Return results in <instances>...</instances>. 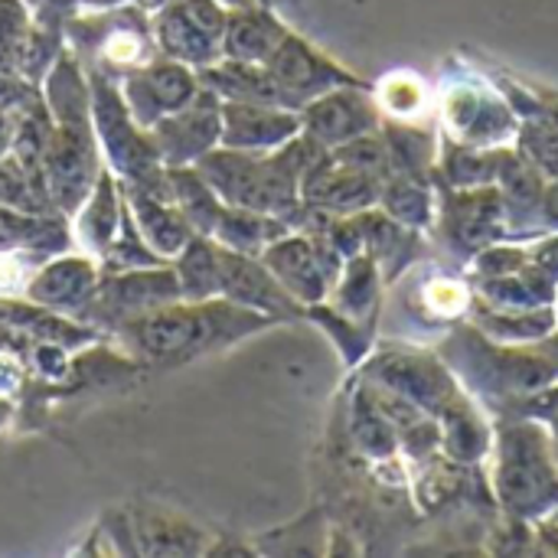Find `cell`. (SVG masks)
Listing matches in <instances>:
<instances>
[{
  "instance_id": "1",
  "label": "cell",
  "mask_w": 558,
  "mask_h": 558,
  "mask_svg": "<svg viewBox=\"0 0 558 558\" xmlns=\"http://www.w3.org/2000/svg\"><path fill=\"white\" fill-rule=\"evenodd\" d=\"M268 324L271 317L258 311H248L226 298H209V301H173L167 307L124 320L114 330L134 360L170 366L222 350Z\"/></svg>"
},
{
  "instance_id": "2",
  "label": "cell",
  "mask_w": 558,
  "mask_h": 558,
  "mask_svg": "<svg viewBox=\"0 0 558 558\" xmlns=\"http://www.w3.org/2000/svg\"><path fill=\"white\" fill-rule=\"evenodd\" d=\"M487 490L504 517L536 523L558 513V458L549 428L530 415L494 418Z\"/></svg>"
},
{
  "instance_id": "3",
  "label": "cell",
  "mask_w": 558,
  "mask_h": 558,
  "mask_svg": "<svg viewBox=\"0 0 558 558\" xmlns=\"http://www.w3.org/2000/svg\"><path fill=\"white\" fill-rule=\"evenodd\" d=\"M78 85L75 75H59L52 88V111H56V128L46 134L43 147V183L46 196L56 209L65 216H75L85 196L92 193L98 180V157L88 131V105L78 101Z\"/></svg>"
},
{
  "instance_id": "4",
  "label": "cell",
  "mask_w": 558,
  "mask_h": 558,
  "mask_svg": "<svg viewBox=\"0 0 558 558\" xmlns=\"http://www.w3.org/2000/svg\"><path fill=\"white\" fill-rule=\"evenodd\" d=\"M193 167L209 180V186L229 206H245L284 219L301 203V177L284 163L278 150L245 154V150L213 147Z\"/></svg>"
},
{
  "instance_id": "5",
  "label": "cell",
  "mask_w": 558,
  "mask_h": 558,
  "mask_svg": "<svg viewBox=\"0 0 558 558\" xmlns=\"http://www.w3.org/2000/svg\"><path fill=\"white\" fill-rule=\"evenodd\" d=\"M363 379L383 383L405 399H412L422 412L441 415L458 396L468 389L448 366V360L435 350L418 347H383L363 363Z\"/></svg>"
},
{
  "instance_id": "6",
  "label": "cell",
  "mask_w": 558,
  "mask_h": 558,
  "mask_svg": "<svg viewBox=\"0 0 558 558\" xmlns=\"http://www.w3.org/2000/svg\"><path fill=\"white\" fill-rule=\"evenodd\" d=\"M258 258L301 307L327 301L347 262L324 235L304 232H284Z\"/></svg>"
},
{
  "instance_id": "7",
  "label": "cell",
  "mask_w": 558,
  "mask_h": 558,
  "mask_svg": "<svg viewBox=\"0 0 558 558\" xmlns=\"http://www.w3.org/2000/svg\"><path fill=\"white\" fill-rule=\"evenodd\" d=\"M95 105H92V121L95 131L101 137V147L108 154V163L118 177H124L128 183L147 186L157 183L163 177V160L154 147V141L144 134V128L134 124L124 98L105 82H95L92 92Z\"/></svg>"
},
{
  "instance_id": "8",
  "label": "cell",
  "mask_w": 558,
  "mask_h": 558,
  "mask_svg": "<svg viewBox=\"0 0 558 558\" xmlns=\"http://www.w3.org/2000/svg\"><path fill=\"white\" fill-rule=\"evenodd\" d=\"M173 301H183L177 271L157 268V265L128 268L118 275H105L98 281V291H95L92 304L85 307L82 320H101L108 327H121L124 320H134V317L167 307Z\"/></svg>"
},
{
  "instance_id": "9",
  "label": "cell",
  "mask_w": 558,
  "mask_h": 558,
  "mask_svg": "<svg viewBox=\"0 0 558 558\" xmlns=\"http://www.w3.org/2000/svg\"><path fill=\"white\" fill-rule=\"evenodd\" d=\"M383 128V111L369 85H340L301 108V131L327 150Z\"/></svg>"
},
{
  "instance_id": "10",
  "label": "cell",
  "mask_w": 558,
  "mask_h": 558,
  "mask_svg": "<svg viewBox=\"0 0 558 558\" xmlns=\"http://www.w3.org/2000/svg\"><path fill=\"white\" fill-rule=\"evenodd\" d=\"M441 121L451 141L464 147H504L520 128L513 108L481 85H454L441 101Z\"/></svg>"
},
{
  "instance_id": "11",
  "label": "cell",
  "mask_w": 558,
  "mask_h": 558,
  "mask_svg": "<svg viewBox=\"0 0 558 558\" xmlns=\"http://www.w3.org/2000/svg\"><path fill=\"white\" fill-rule=\"evenodd\" d=\"M265 69L271 72V78L278 82V88L284 92V98H288V105L294 111H301L307 101H314L317 95L333 92L340 85H366L363 78L340 69L324 52H317L311 43H304V39H298L291 33L268 56Z\"/></svg>"
},
{
  "instance_id": "12",
  "label": "cell",
  "mask_w": 558,
  "mask_h": 558,
  "mask_svg": "<svg viewBox=\"0 0 558 558\" xmlns=\"http://www.w3.org/2000/svg\"><path fill=\"white\" fill-rule=\"evenodd\" d=\"M219 134H222V101L213 88L196 92L190 105L160 118L150 128V141L163 167L196 163L203 154L219 147Z\"/></svg>"
},
{
  "instance_id": "13",
  "label": "cell",
  "mask_w": 558,
  "mask_h": 558,
  "mask_svg": "<svg viewBox=\"0 0 558 558\" xmlns=\"http://www.w3.org/2000/svg\"><path fill=\"white\" fill-rule=\"evenodd\" d=\"M438 226L454 248H464L471 255L490 242L510 239L507 206L494 183L454 190L448 203H438Z\"/></svg>"
},
{
  "instance_id": "14",
  "label": "cell",
  "mask_w": 558,
  "mask_h": 558,
  "mask_svg": "<svg viewBox=\"0 0 558 558\" xmlns=\"http://www.w3.org/2000/svg\"><path fill=\"white\" fill-rule=\"evenodd\" d=\"M219 294L271 320L304 317V307L278 284V278L265 268L258 255H242L222 245H219Z\"/></svg>"
},
{
  "instance_id": "15",
  "label": "cell",
  "mask_w": 558,
  "mask_h": 558,
  "mask_svg": "<svg viewBox=\"0 0 558 558\" xmlns=\"http://www.w3.org/2000/svg\"><path fill=\"white\" fill-rule=\"evenodd\" d=\"M301 134V111L265 101H222L219 147L245 154H271Z\"/></svg>"
},
{
  "instance_id": "16",
  "label": "cell",
  "mask_w": 558,
  "mask_h": 558,
  "mask_svg": "<svg viewBox=\"0 0 558 558\" xmlns=\"http://www.w3.org/2000/svg\"><path fill=\"white\" fill-rule=\"evenodd\" d=\"M196 92H199L196 75L186 65L157 62V65L131 72L128 82H124L121 98H124L134 124L150 131L160 118H167V114L180 111L183 105H190Z\"/></svg>"
},
{
  "instance_id": "17",
  "label": "cell",
  "mask_w": 558,
  "mask_h": 558,
  "mask_svg": "<svg viewBox=\"0 0 558 558\" xmlns=\"http://www.w3.org/2000/svg\"><path fill=\"white\" fill-rule=\"evenodd\" d=\"M379 190L383 183L333 154H327L301 183V199L330 213V216H353L363 209L379 206Z\"/></svg>"
},
{
  "instance_id": "18",
  "label": "cell",
  "mask_w": 558,
  "mask_h": 558,
  "mask_svg": "<svg viewBox=\"0 0 558 558\" xmlns=\"http://www.w3.org/2000/svg\"><path fill=\"white\" fill-rule=\"evenodd\" d=\"M98 268L92 258L85 255H62L52 262H43L36 268V275L26 284V301H33L36 307H46L52 314H85V307L92 304L95 291H98Z\"/></svg>"
},
{
  "instance_id": "19",
  "label": "cell",
  "mask_w": 558,
  "mask_h": 558,
  "mask_svg": "<svg viewBox=\"0 0 558 558\" xmlns=\"http://www.w3.org/2000/svg\"><path fill=\"white\" fill-rule=\"evenodd\" d=\"M438 418L441 428V454L468 464V468H481L490 454L494 445V418L487 415V409L471 396H458Z\"/></svg>"
},
{
  "instance_id": "20",
  "label": "cell",
  "mask_w": 558,
  "mask_h": 558,
  "mask_svg": "<svg viewBox=\"0 0 558 558\" xmlns=\"http://www.w3.org/2000/svg\"><path fill=\"white\" fill-rule=\"evenodd\" d=\"M468 320L490 340L497 343H510V347H533L539 343L543 337H549L556 330V311L553 304H543V307H484V304H474Z\"/></svg>"
},
{
  "instance_id": "21",
  "label": "cell",
  "mask_w": 558,
  "mask_h": 558,
  "mask_svg": "<svg viewBox=\"0 0 558 558\" xmlns=\"http://www.w3.org/2000/svg\"><path fill=\"white\" fill-rule=\"evenodd\" d=\"M327 304H333L340 314L373 327L376 314L383 307V271H379V265L369 255L347 258Z\"/></svg>"
},
{
  "instance_id": "22",
  "label": "cell",
  "mask_w": 558,
  "mask_h": 558,
  "mask_svg": "<svg viewBox=\"0 0 558 558\" xmlns=\"http://www.w3.org/2000/svg\"><path fill=\"white\" fill-rule=\"evenodd\" d=\"M379 209L412 232H428L438 222L432 180L415 173H392L379 190Z\"/></svg>"
},
{
  "instance_id": "23",
  "label": "cell",
  "mask_w": 558,
  "mask_h": 558,
  "mask_svg": "<svg viewBox=\"0 0 558 558\" xmlns=\"http://www.w3.org/2000/svg\"><path fill=\"white\" fill-rule=\"evenodd\" d=\"M284 232H291V229H288V222L281 216H268V213H258V209L226 203L209 239L219 242L222 248H232V252H242V255H262Z\"/></svg>"
},
{
  "instance_id": "24",
  "label": "cell",
  "mask_w": 558,
  "mask_h": 558,
  "mask_svg": "<svg viewBox=\"0 0 558 558\" xmlns=\"http://www.w3.org/2000/svg\"><path fill=\"white\" fill-rule=\"evenodd\" d=\"M121 213H124V203L118 196V186H114V173L101 170L92 193L85 196V203L78 206V239L82 245L92 252V255H105L111 239L118 235V226H121Z\"/></svg>"
},
{
  "instance_id": "25",
  "label": "cell",
  "mask_w": 558,
  "mask_h": 558,
  "mask_svg": "<svg viewBox=\"0 0 558 558\" xmlns=\"http://www.w3.org/2000/svg\"><path fill=\"white\" fill-rule=\"evenodd\" d=\"M167 170V190L173 206L183 213V219L193 226L196 235H213L216 219L222 213V199L219 193L209 186V180L193 167V163H177V167H163Z\"/></svg>"
},
{
  "instance_id": "26",
  "label": "cell",
  "mask_w": 558,
  "mask_h": 558,
  "mask_svg": "<svg viewBox=\"0 0 558 558\" xmlns=\"http://www.w3.org/2000/svg\"><path fill=\"white\" fill-rule=\"evenodd\" d=\"M383 137L389 144L396 173H415V177H432L438 167V141L432 128H422L415 118L412 121H392L383 118Z\"/></svg>"
},
{
  "instance_id": "27",
  "label": "cell",
  "mask_w": 558,
  "mask_h": 558,
  "mask_svg": "<svg viewBox=\"0 0 558 558\" xmlns=\"http://www.w3.org/2000/svg\"><path fill=\"white\" fill-rule=\"evenodd\" d=\"M177 281L183 301H209L219 294V245L209 235H193L177 255Z\"/></svg>"
},
{
  "instance_id": "28",
  "label": "cell",
  "mask_w": 558,
  "mask_h": 558,
  "mask_svg": "<svg viewBox=\"0 0 558 558\" xmlns=\"http://www.w3.org/2000/svg\"><path fill=\"white\" fill-rule=\"evenodd\" d=\"M284 36L288 29L278 20L265 13H242V16H232V23L226 26V56L235 62L265 65Z\"/></svg>"
},
{
  "instance_id": "29",
  "label": "cell",
  "mask_w": 558,
  "mask_h": 558,
  "mask_svg": "<svg viewBox=\"0 0 558 558\" xmlns=\"http://www.w3.org/2000/svg\"><path fill=\"white\" fill-rule=\"evenodd\" d=\"M350 438L356 451L376 464H396L399 461V432L392 422H386L360 392L353 396V415H350Z\"/></svg>"
},
{
  "instance_id": "30",
  "label": "cell",
  "mask_w": 558,
  "mask_h": 558,
  "mask_svg": "<svg viewBox=\"0 0 558 558\" xmlns=\"http://www.w3.org/2000/svg\"><path fill=\"white\" fill-rule=\"evenodd\" d=\"M546 180L558 177V114H539L536 121H526L517 128L513 144Z\"/></svg>"
},
{
  "instance_id": "31",
  "label": "cell",
  "mask_w": 558,
  "mask_h": 558,
  "mask_svg": "<svg viewBox=\"0 0 558 558\" xmlns=\"http://www.w3.org/2000/svg\"><path fill=\"white\" fill-rule=\"evenodd\" d=\"M373 95L379 101L383 118H392V121H412V118H418L425 111V101H428V92H425L422 78H415L409 72H399V75L383 78L373 88Z\"/></svg>"
},
{
  "instance_id": "32",
  "label": "cell",
  "mask_w": 558,
  "mask_h": 558,
  "mask_svg": "<svg viewBox=\"0 0 558 558\" xmlns=\"http://www.w3.org/2000/svg\"><path fill=\"white\" fill-rule=\"evenodd\" d=\"M432 320H468L474 307V288L461 278H432L422 288Z\"/></svg>"
},
{
  "instance_id": "33",
  "label": "cell",
  "mask_w": 558,
  "mask_h": 558,
  "mask_svg": "<svg viewBox=\"0 0 558 558\" xmlns=\"http://www.w3.org/2000/svg\"><path fill=\"white\" fill-rule=\"evenodd\" d=\"M539 216H543V226L546 232H558V177L556 180H546L543 186V203H539Z\"/></svg>"
},
{
  "instance_id": "34",
  "label": "cell",
  "mask_w": 558,
  "mask_h": 558,
  "mask_svg": "<svg viewBox=\"0 0 558 558\" xmlns=\"http://www.w3.org/2000/svg\"><path fill=\"white\" fill-rule=\"evenodd\" d=\"M533 347H536V350H539V353L549 360V366H553V369L558 373V327L553 330V333H549V337H543L539 343H533Z\"/></svg>"
},
{
  "instance_id": "35",
  "label": "cell",
  "mask_w": 558,
  "mask_h": 558,
  "mask_svg": "<svg viewBox=\"0 0 558 558\" xmlns=\"http://www.w3.org/2000/svg\"><path fill=\"white\" fill-rule=\"evenodd\" d=\"M546 428H549V441H553V451H556L558 458V415H553V418L546 422Z\"/></svg>"
},
{
  "instance_id": "36",
  "label": "cell",
  "mask_w": 558,
  "mask_h": 558,
  "mask_svg": "<svg viewBox=\"0 0 558 558\" xmlns=\"http://www.w3.org/2000/svg\"><path fill=\"white\" fill-rule=\"evenodd\" d=\"M553 311H556V324H558V291H556V301H553Z\"/></svg>"
}]
</instances>
